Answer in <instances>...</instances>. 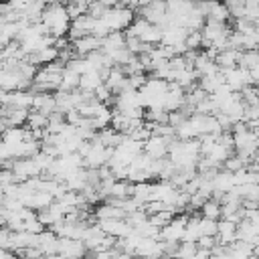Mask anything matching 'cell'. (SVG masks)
<instances>
[{
  "instance_id": "cell-1",
  "label": "cell",
  "mask_w": 259,
  "mask_h": 259,
  "mask_svg": "<svg viewBox=\"0 0 259 259\" xmlns=\"http://www.w3.org/2000/svg\"><path fill=\"white\" fill-rule=\"evenodd\" d=\"M42 22L51 28V34L61 38V36H67L69 30H71V16H69V10L65 4L61 2H51L42 14Z\"/></svg>"
},
{
  "instance_id": "cell-2",
  "label": "cell",
  "mask_w": 259,
  "mask_h": 259,
  "mask_svg": "<svg viewBox=\"0 0 259 259\" xmlns=\"http://www.w3.org/2000/svg\"><path fill=\"white\" fill-rule=\"evenodd\" d=\"M103 20H105V24L109 26L111 32H117V30H127L136 18H134V10L132 8L115 6V8H109L105 12Z\"/></svg>"
},
{
  "instance_id": "cell-3",
  "label": "cell",
  "mask_w": 259,
  "mask_h": 259,
  "mask_svg": "<svg viewBox=\"0 0 259 259\" xmlns=\"http://www.w3.org/2000/svg\"><path fill=\"white\" fill-rule=\"evenodd\" d=\"M188 221H190V214L180 212L178 217L172 219L170 225L162 227V231H160V239H158V241H166V243H182Z\"/></svg>"
},
{
  "instance_id": "cell-4",
  "label": "cell",
  "mask_w": 259,
  "mask_h": 259,
  "mask_svg": "<svg viewBox=\"0 0 259 259\" xmlns=\"http://www.w3.org/2000/svg\"><path fill=\"white\" fill-rule=\"evenodd\" d=\"M223 77H225V83H227L235 93H241L245 87L253 85V81H251V71H249V69H243V67H235V69L223 71Z\"/></svg>"
},
{
  "instance_id": "cell-5",
  "label": "cell",
  "mask_w": 259,
  "mask_h": 259,
  "mask_svg": "<svg viewBox=\"0 0 259 259\" xmlns=\"http://www.w3.org/2000/svg\"><path fill=\"white\" fill-rule=\"evenodd\" d=\"M2 105H12L18 109H32L34 103V93L32 91H2L0 93Z\"/></svg>"
},
{
  "instance_id": "cell-6",
  "label": "cell",
  "mask_w": 259,
  "mask_h": 259,
  "mask_svg": "<svg viewBox=\"0 0 259 259\" xmlns=\"http://www.w3.org/2000/svg\"><path fill=\"white\" fill-rule=\"evenodd\" d=\"M89 253L87 245L77 239H59V255L65 259H85Z\"/></svg>"
},
{
  "instance_id": "cell-7",
  "label": "cell",
  "mask_w": 259,
  "mask_h": 259,
  "mask_svg": "<svg viewBox=\"0 0 259 259\" xmlns=\"http://www.w3.org/2000/svg\"><path fill=\"white\" fill-rule=\"evenodd\" d=\"M71 47H73V51H75L77 57H87V55H91L95 51H101L103 38H99L95 34H87V36H83L79 40H73Z\"/></svg>"
},
{
  "instance_id": "cell-8",
  "label": "cell",
  "mask_w": 259,
  "mask_h": 259,
  "mask_svg": "<svg viewBox=\"0 0 259 259\" xmlns=\"http://www.w3.org/2000/svg\"><path fill=\"white\" fill-rule=\"evenodd\" d=\"M168 140L160 138V136H152L146 144H144V152L152 158V160H160V158H168Z\"/></svg>"
},
{
  "instance_id": "cell-9",
  "label": "cell",
  "mask_w": 259,
  "mask_h": 259,
  "mask_svg": "<svg viewBox=\"0 0 259 259\" xmlns=\"http://www.w3.org/2000/svg\"><path fill=\"white\" fill-rule=\"evenodd\" d=\"M38 249L42 251L45 257H53L59 255V237L53 229H45L38 235Z\"/></svg>"
},
{
  "instance_id": "cell-10",
  "label": "cell",
  "mask_w": 259,
  "mask_h": 259,
  "mask_svg": "<svg viewBox=\"0 0 259 259\" xmlns=\"http://www.w3.org/2000/svg\"><path fill=\"white\" fill-rule=\"evenodd\" d=\"M32 111H40L45 115H51L57 111V97L55 93H34V103H32Z\"/></svg>"
},
{
  "instance_id": "cell-11",
  "label": "cell",
  "mask_w": 259,
  "mask_h": 259,
  "mask_svg": "<svg viewBox=\"0 0 259 259\" xmlns=\"http://www.w3.org/2000/svg\"><path fill=\"white\" fill-rule=\"evenodd\" d=\"M241 57H243V51H235V49H227V51H223V53H219V57H217V67H219V71L223 73V71H229V69H235V67H239V63H241Z\"/></svg>"
},
{
  "instance_id": "cell-12",
  "label": "cell",
  "mask_w": 259,
  "mask_h": 259,
  "mask_svg": "<svg viewBox=\"0 0 259 259\" xmlns=\"http://www.w3.org/2000/svg\"><path fill=\"white\" fill-rule=\"evenodd\" d=\"M59 57H61V51H59L57 47H47V49H40V51L28 55V61H30L32 65H42V67H45V65H49V63L59 61Z\"/></svg>"
},
{
  "instance_id": "cell-13",
  "label": "cell",
  "mask_w": 259,
  "mask_h": 259,
  "mask_svg": "<svg viewBox=\"0 0 259 259\" xmlns=\"http://www.w3.org/2000/svg\"><path fill=\"white\" fill-rule=\"evenodd\" d=\"M237 241V225L231 221H219V233H217V243L219 245H233Z\"/></svg>"
},
{
  "instance_id": "cell-14",
  "label": "cell",
  "mask_w": 259,
  "mask_h": 259,
  "mask_svg": "<svg viewBox=\"0 0 259 259\" xmlns=\"http://www.w3.org/2000/svg\"><path fill=\"white\" fill-rule=\"evenodd\" d=\"M0 89L2 91H18V89H22V77L18 75L16 69L0 73Z\"/></svg>"
},
{
  "instance_id": "cell-15",
  "label": "cell",
  "mask_w": 259,
  "mask_h": 259,
  "mask_svg": "<svg viewBox=\"0 0 259 259\" xmlns=\"http://www.w3.org/2000/svg\"><path fill=\"white\" fill-rule=\"evenodd\" d=\"M206 18H208V20H217V22L227 24V20L231 18V12H229V8H227L225 2H221V0H210Z\"/></svg>"
},
{
  "instance_id": "cell-16",
  "label": "cell",
  "mask_w": 259,
  "mask_h": 259,
  "mask_svg": "<svg viewBox=\"0 0 259 259\" xmlns=\"http://www.w3.org/2000/svg\"><path fill=\"white\" fill-rule=\"evenodd\" d=\"M125 40H127V36H125L121 30H117V32H109V34L103 38V47H101V51L109 55V53H113V51L125 49Z\"/></svg>"
},
{
  "instance_id": "cell-17",
  "label": "cell",
  "mask_w": 259,
  "mask_h": 259,
  "mask_svg": "<svg viewBox=\"0 0 259 259\" xmlns=\"http://www.w3.org/2000/svg\"><path fill=\"white\" fill-rule=\"evenodd\" d=\"M93 212H95L97 221H103V219H125V217H127L123 208H117V206H113V204H109V202H103V204L95 206Z\"/></svg>"
},
{
  "instance_id": "cell-18",
  "label": "cell",
  "mask_w": 259,
  "mask_h": 259,
  "mask_svg": "<svg viewBox=\"0 0 259 259\" xmlns=\"http://www.w3.org/2000/svg\"><path fill=\"white\" fill-rule=\"evenodd\" d=\"M212 184H214V190H219V192H229V190L235 188V174L229 172V170H219V174L214 176Z\"/></svg>"
},
{
  "instance_id": "cell-19",
  "label": "cell",
  "mask_w": 259,
  "mask_h": 259,
  "mask_svg": "<svg viewBox=\"0 0 259 259\" xmlns=\"http://www.w3.org/2000/svg\"><path fill=\"white\" fill-rule=\"evenodd\" d=\"M231 247V257L233 259H253L255 257V245L245 243V241H235Z\"/></svg>"
},
{
  "instance_id": "cell-20",
  "label": "cell",
  "mask_w": 259,
  "mask_h": 259,
  "mask_svg": "<svg viewBox=\"0 0 259 259\" xmlns=\"http://www.w3.org/2000/svg\"><path fill=\"white\" fill-rule=\"evenodd\" d=\"M225 83V77H223V73L219 71V73H214V75H206V77H200L198 79V87L200 89H204L208 95H212L221 85Z\"/></svg>"
},
{
  "instance_id": "cell-21",
  "label": "cell",
  "mask_w": 259,
  "mask_h": 259,
  "mask_svg": "<svg viewBox=\"0 0 259 259\" xmlns=\"http://www.w3.org/2000/svg\"><path fill=\"white\" fill-rule=\"evenodd\" d=\"M105 81L101 79V75H99V71H89V73H85V75H81V85H79V89H83V91H95L99 85H103Z\"/></svg>"
},
{
  "instance_id": "cell-22",
  "label": "cell",
  "mask_w": 259,
  "mask_h": 259,
  "mask_svg": "<svg viewBox=\"0 0 259 259\" xmlns=\"http://www.w3.org/2000/svg\"><path fill=\"white\" fill-rule=\"evenodd\" d=\"M55 97H57V111H59V113H65V115H67L69 111L77 109L71 93H67V91H57Z\"/></svg>"
},
{
  "instance_id": "cell-23",
  "label": "cell",
  "mask_w": 259,
  "mask_h": 259,
  "mask_svg": "<svg viewBox=\"0 0 259 259\" xmlns=\"http://www.w3.org/2000/svg\"><path fill=\"white\" fill-rule=\"evenodd\" d=\"M221 208H223V204H221L219 200L208 198V200L202 204V208H200V217L212 219V221H221Z\"/></svg>"
},
{
  "instance_id": "cell-24",
  "label": "cell",
  "mask_w": 259,
  "mask_h": 259,
  "mask_svg": "<svg viewBox=\"0 0 259 259\" xmlns=\"http://www.w3.org/2000/svg\"><path fill=\"white\" fill-rule=\"evenodd\" d=\"M79 85H81V75H77V73H73V71L67 69V71L63 73V81H61L59 91H67V93H71V91L79 89Z\"/></svg>"
},
{
  "instance_id": "cell-25",
  "label": "cell",
  "mask_w": 259,
  "mask_h": 259,
  "mask_svg": "<svg viewBox=\"0 0 259 259\" xmlns=\"http://www.w3.org/2000/svg\"><path fill=\"white\" fill-rule=\"evenodd\" d=\"M150 194H152V184L150 182H140V184H134V200H138L142 206L146 202H150Z\"/></svg>"
},
{
  "instance_id": "cell-26",
  "label": "cell",
  "mask_w": 259,
  "mask_h": 259,
  "mask_svg": "<svg viewBox=\"0 0 259 259\" xmlns=\"http://www.w3.org/2000/svg\"><path fill=\"white\" fill-rule=\"evenodd\" d=\"M67 69L73 71V73H77V75H85V73L93 71L91 65H89V61H87V57H75V59H71L67 63Z\"/></svg>"
},
{
  "instance_id": "cell-27",
  "label": "cell",
  "mask_w": 259,
  "mask_h": 259,
  "mask_svg": "<svg viewBox=\"0 0 259 259\" xmlns=\"http://www.w3.org/2000/svg\"><path fill=\"white\" fill-rule=\"evenodd\" d=\"M176 138H178V140H196V138H198V132H196V127L192 125L190 117H188L182 125L176 127Z\"/></svg>"
},
{
  "instance_id": "cell-28",
  "label": "cell",
  "mask_w": 259,
  "mask_h": 259,
  "mask_svg": "<svg viewBox=\"0 0 259 259\" xmlns=\"http://www.w3.org/2000/svg\"><path fill=\"white\" fill-rule=\"evenodd\" d=\"M47 125H49V115L30 109V115H28V127H30V130H47Z\"/></svg>"
},
{
  "instance_id": "cell-29",
  "label": "cell",
  "mask_w": 259,
  "mask_h": 259,
  "mask_svg": "<svg viewBox=\"0 0 259 259\" xmlns=\"http://www.w3.org/2000/svg\"><path fill=\"white\" fill-rule=\"evenodd\" d=\"M239 67L249 69V71L257 69V67H259V53H257V51H245V53H243V57H241Z\"/></svg>"
},
{
  "instance_id": "cell-30",
  "label": "cell",
  "mask_w": 259,
  "mask_h": 259,
  "mask_svg": "<svg viewBox=\"0 0 259 259\" xmlns=\"http://www.w3.org/2000/svg\"><path fill=\"white\" fill-rule=\"evenodd\" d=\"M196 251H198V245H196V243H186V241H182L176 259H194Z\"/></svg>"
},
{
  "instance_id": "cell-31",
  "label": "cell",
  "mask_w": 259,
  "mask_h": 259,
  "mask_svg": "<svg viewBox=\"0 0 259 259\" xmlns=\"http://www.w3.org/2000/svg\"><path fill=\"white\" fill-rule=\"evenodd\" d=\"M67 10H69V16H71V20H77L79 16L87 14L89 6H87V4H81V2H77V0H71V2L67 4Z\"/></svg>"
},
{
  "instance_id": "cell-32",
  "label": "cell",
  "mask_w": 259,
  "mask_h": 259,
  "mask_svg": "<svg viewBox=\"0 0 259 259\" xmlns=\"http://www.w3.org/2000/svg\"><path fill=\"white\" fill-rule=\"evenodd\" d=\"M184 45H186L188 51H198L202 47V32L200 30H190L186 40H184Z\"/></svg>"
},
{
  "instance_id": "cell-33",
  "label": "cell",
  "mask_w": 259,
  "mask_h": 259,
  "mask_svg": "<svg viewBox=\"0 0 259 259\" xmlns=\"http://www.w3.org/2000/svg\"><path fill=\"white\" fill-rule=\"evenodd\" d=\"M200 233L202 235H208V237H217V233H219V221L200 217Z\"/></svg>"
},
{
  "instance_id": "cell-34",
  "label": "cell",
  "mask_w": 259,
  "mask_h": 259,
  "mask_svg": "<svg viewBox=\"0 0 259 259\" xmlns=\"http://www.w3.org/2000/svg\"><path fill=\"white\" fill-rule=\"evenodd\" d=\"M243 168H247V164L235 154V156H229L227 158V162H225V166H223V170H229V172H239V170H243Z\"/></svg>"
},
{
  "instance_id": "cell-35",
  "label": "cell",
  "mask_w": 259,
  "mask_h": 259,
  "mask_svg": "<svg viewBox=\"0 0 259 259\" xmlns=\"http://www.w3.org/2000/svg\"><path fill=\"white\" fill-rule=\"evenodd\" d=\"M235 30L237 32H243V34H251V32L257 30V24L251 22V20H247V18H239V20H235Z\"/></svg>"
},
{
  "instance_id": "cell-36",
  "label": "cell",
  "mask_w": 259,
  "mask_h": 259,
  "mask_svg": "<svg viewBox=\"0 0 259 259\" xmlns=\"http://www.w3.org/2000/svg\"><path fill=\"white\" fill-rule=\"evenodd\" d=\"M148 79H150V77H148L146 73H138V75H132V77H130V85H132V89L142 91V89L146 87Z\"/></svg>"
},
{
  "instance_id": "cell-37",
  "label": "cell",
  "mask_w": 259,
  "mask_h": 259,
  "mask_svg": "<svg viewBox=\"0 0 259 259\" xmlns=\"http://www.w3.org/2000/svg\"><path fill=\"white\" fill-rule=\"evenodd\" d=\"M188 117H190V115H188L184 109H178V111H172V113H170V121H168V123H170L172 127H178V125H182Z\"/></svg>"
},
{
  "instance_id": "cell-38",
  "label": "cell",
  "mask_w": 259,
  "mask_h": 259,
  "mask_svg": "<svg viewBox=\"0 0 259 259\" xmlns=\"http://www.w3.org/2000/svg\"><path fill=\"white\" fill-rule=\"evenodd\" d=\"M107 10H109V8H105V6H103V4L97 0V2L89 4V10H87V14H89V16H93V18H103Z\"/></svg>"
},
{
  "instance_id": "cell-39",
  "label": "cell",
  "mask_w": 259,
  "mask_h": 259,
  "mask_svg": "<svg viewBox=\"0 0 259 259\" xmlns=\"http://www.w3.org/2000/svg\"><path fill=\"white\" fill-rule=\"evenodd\" d=\"M196 245H198L200 249H208V251H212V249H214V245H217V237H208V235H202V237L196 241Z\"/></svg>"
},
{
  "instance_id": "cell-40",
  "label": "cell",
  "mask_w": 259,
  "mask_h": 259,
  "mask_svg": "<svg viewBox=\"0 0 259 259\" xmlns=\"http://www.w3.org/2000/svg\"><path fill=\"white\" fill-rule=\"evenodd\" d=\"M65 117H67V123H71V125H75V127H79V125L83 123V115H81V113H79L77 109L69 111V113H67Z\"/></svg>"
},
{
  "instance_id": "cell-41",
  "label": "cell",
  "mask_w": 259,
  "mask_h": 259,
  "mask_svg": "<svg viewBox=\"0 0 259 259\" xmlns=\"http://www.w3.org/2000/svg\"><path fill=\"white\" fill-rule=\"evenodd\" d=\"M251 119H259V105H247L245 107L243 121H251Z\"/></svg>"
},
{
  "instance_id": "cell-42",
  "label": "cell",
  "mask_w": 259,
  "mask_h": 259,
  "mask_svg": "<svg viewBox=\"0 0 259 259\" xmlns=\"http://www.w3.org/2000/svg\"><path fill=\"white\" fill-rule=\"evenodd\" d=\"M251 81H253V85H255V87H259V67L251 71Z\"/></svg>"
},
{
  "instance_id": "cell-43",
  "label": "cell",
  "mask_w": 259,
  "mask_h": 259,
  "mask_svg": "<svg viewBox=\"0 0 259 259\" xmlns=\"http://www.w3.org/2000/svg\"><path fill=\"white\" fill-rule=\"evenodd\" d=\"M144 259H168V257H164V255H156V257H144Z\"/></svg>"
},
{
  "instance_id": "cell-44",
  "label": "cell",
  "mask_w": 259,
  "mask_h": 259,
  "mask_svg": "<svg viewBox=\"0 0 259 259\" xmlns=\"http://www.w3.org/2000/svg\"><path fill=\"white\" fill-rule=\"evenodd\" d=\"M47 259H65L63 255H53V257H47Z\"/></svg>"
},
{
  "instance_id": "cell-45",
  "label": "cell",
  "mask_w": 259,
  "mask_h": 259,
  "mask_svg": "<svg viewBox=\"0 0 259 259\" xmlns=\"http://www.w3.org/2000/svg\"><path fill=\"white\" fill-rule=\"evenodd\" d=\"M253 162H255V164L259 166V152H257V156H255V160H253Z\"/></svg>"
},
{
  "instance_id": "cell-46",
  "label": "cell",
  "mask_w": 259,
  "mask_h": 259,
  "mask_svg": "<svg viewBox=\"0 0 259 259\" xmlns=\"http://www.w3.org/2000/svg\"><path fill=\"white\" fill-rule=\"evenodd\" d=\"M257 95H259V87H257Z\"/></svg>"
},
{
  "instance_id": "cell-47",
  "label": "cell",
  "mask_w": 259,
  "mask_h": 259,
  "mask_svg": "<svg viewBox=\"0 0 259 259\" xmlns=\"http://www.w3.org/2000/svg\"><path fill=\"white\" fill-rule=\"evenodd\" d=\"M257 53H259V49H257Z\"/></svg>"
}]
</instances>
